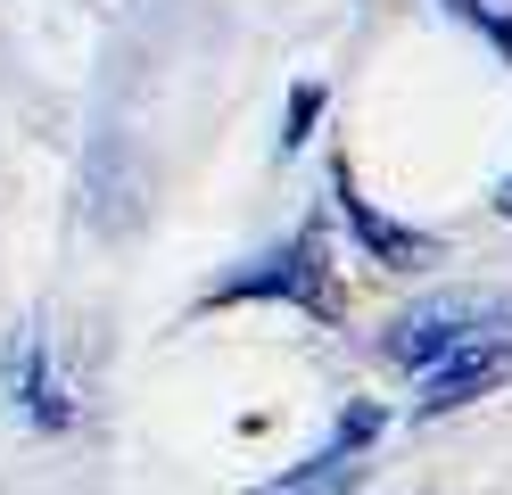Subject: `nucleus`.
<instances>
[{"label": "nucleus", "instance_id": "0eeeda50", "mask_svg": "<svg viewBox=\"0 0 512 495\" xmlns=\"http://www.w3.org/2000/svg\"><path fill=\"white\" fill-rule=\"evenodd\" d=\"M323 108H331V91H323V83H298L290 108H281V149H306L314 124H323Z\"/></svg>", "mask_w": 512, "mask_h": 495}, {"label": "nucleus", "instance_id": "7ed1b4c3", "mask_svg": "<svg viewBox=\"0 0 512 495\" xmlns=\"http://www.w3.org/2000/svg\"><path fill=\"white\" fill-rule=\"evenodd\" d=\"M380 429H389V413H380V405H364V396H347V405H339V421H331V438L314 446L298 471L265 479L256 495H347V487L364 479V454L380 446Z\"/></svg>", "mask_w": 512, "mask_h": 495}, {"label": "nucleus", "instance_id": "39448f33", "mask_svg": "<svg viewBox=\"0 0 512 495\" xmlns=\"http://www.w3.org/2000/svg\"><path fill=\"white\" fill-rule=\"evenodd\" d=\"M331 198H339V223L372 248V264H389V273H413V264H430V256H438V240H430V231H405V223H389L380 207H364L347 174H331Z\"/></svg>", "mask_w": 512, "mask_h": 495}, {"label": "nucleus", "instance_id": "f03ea898", "mask_svg": "<svg viewBox=\"0 0 512 495\" xmlns=\"http://www.w3.org/2000/svg\"><path fill=\"white\" fill-rule=\"evenodd\" d=\"M199 306H290V314L331 322V314H339V297H331L323 231H298V240L256 248L248 264H232V273H215V281L199 289Z\"/></svg>", "mask_w": 512, "mask_h": 495}, {"label": "nucleus", "instance_id": "f257e3e1", "mask_svg": "<svg viewBox=\"0 0 512 495\" xmlns=\"http://www.w3.org/2000/svg\"><path fill=\"white\" fill-rule=\"evenodd\" d=\"M380 355L413 380V413H463L471 396H488L512 380V297H430L405 306L380 330Z\"/></svg>", "mask_w": 512, "mask_h": 495}, {"label": "nucleus", "instance_id": "6e6552de", "mask_svg": "<svg viewBox=\"0 0 512 495\" xmlns=\"http://www.w3.org/2000/svg\"><path fill=\"white\" fill-rule=\"evenodd\" d=\"M496 215H504V223H512V174H504V182H496Z\"/></svg>", "mask_w": 512, "mask_h": 495}, {"label": "nucleus", "instance_id": "423d86ee", "mask_svg": "<svg viewBox=\"0 0 512 495\" xmlns=\"http://www.w3.org/2000/svg\"><path fill=\"white\" fill-rule=\"evenodd\" d=\"M438 9H446V17H463L479 42H496V50L512 58V0H438Z\"/></svg>", "mask_w": 512, "mask_h": 495}, {"label": "nucleus", "instance_id": "20e7f679", "mask_svg": "<svg viewBox=\"0 0 512 495\" xmlns=\"http://www.w3.org/2000/svg\"><path fill=\"white\" fill-rule=\"evenodd\" d=\"M0 396H9V413H17L25 429H42V438H58V429L83 421V405H75V388L58 380L42 330H25V339L9 347V363H0Z\"/></svg>", "mask_w": 512, "mask_h": 495}]
</instances>
